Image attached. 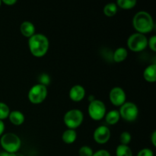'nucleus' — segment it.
Returning <instances> with one entry per match:
<instances>
[{"instance_id": "nucleus-20", "label": "nucleus", "mask_w": 156, "mask_h": 156, "mask_svg": "<svg viewBox=\"0 0 156 156\" xmlns=\"http://www.w3.org/2000/svg\"><path fill=\"white\" fill-rule=\"evenodd\" d=\"M136 3L137 2L136 0H117L116 4L117 7L123 9H131L135 7Z\"/></svg>"}, {"instance_id": "nucleus-17", "label": "nucleus", "mask_w": 156, "mask_h": 156, "mask_svg": "<svg viewBox=\"0 0 156 156\" xmlns=\"http://www.w3.org/2000/svg\"><path fill=\"white\" fill-rule=\"evenodd\" d=\"M128 51L125 47H120L116 49L113 53V59L116 62H122L127 58Z\"/></svg>"}, {"instance_id": "nucleus-6", "label": "nucleus", "mask_w": 156, "mask_h": 156, "mask_svg": "<svg viewBox=\"0 0 156 156\" xmlns=\"http://www.w3.org/2000/svg\"><path fill=\"white\" fill-rule=\"evenodd\" d=\"M47 88L41 84H35L30 88L27 94L29 101L34 105H39L44 101L47 97Z\"/></svg>"}, {"instance_id": "nucleus-5", "label": "nucleus", "mask_w": 156, "mask_h": 156, "mask_svg": "<svg viewBox=\"0 0 156 156\" xmlns=\"http://www.w3.org/2000/svg\"><path fill=\"white\" fill-rule=\"evenodd\" d=\"M127 47L133 52H141L148 47V38L140 33L132 34L128 37Z\"/></svg>"}, {"instance_id": "nucleus-27", "label": "nucleus", "mask_w": 156, "mask_h": 156, "mask_svg": "<svg viewBox=\"0 0 156 156\" xmlns=\"http://www.w3.org/2000/svg\"><path fill=\"white\" fill-rule=\"evenodd\" d=\"M92 156H111V155L106 149H99L95 152H94Z\"/></svg>"}, {"instance_id": "nucleus-33", "label": "nucleus", "mask_w": 156, "mask_h": 156, "mask_svg": "<svg viewBox=\"0 0 156 156\" xmlns=\"http://www.w3.org/2000/svg\"><path fill=\"white\" fill-rule=\"evenodd\" d=\"M14 156H24V155H22V154H20L18 153V152H17V153L14 154Z\"/></svg>"}, {"instance_id": "nucleus-12", "label": "nucleus", "mask_w": 156, "mask_h": 156, "mask_svg": "<svg viewBox=\"0 0 156 156\" xmlns=\"http://www.w3.org/2000/svg\"><path fill=\"white\" fill-rule=\"evenodd\" d=\"M20 31L24 37L30 38L36 31L34 24L29 21H24L20 25Z\"/></svg>"}, {"instance_id": "nucleus-1", "label": "nucleus", "mask_w": 156, "mask_h": 156, "mask_svg": "<svg viewBox=\"0 0 156 156\" xmlns=\"http://www.w3.org/2000/svg\"><path fill=\"white\" fill-rule=\"evenodd\" d=\"M50 47L49 39L43 34L35 33L28 38V47L30 53L35 57H43L47 54Z\"/></svg>"}, {"instance_id": "nucleus-9", "label": "nucleus", "mask_w": 156, "mask_h": 156, "mask_svg": "<svg viewBox=\"0 0 156 156\" xmlns=\"http://www.w3.org/2000/svg\"><path fill=\"white\" fill-rule=\"evenodd\" d=\"M110 101L113 105L120 107L126 102V94L124 90L120 87H114L109 93Z\"/></svg>"}, {"instance_id": "nucleus-25", "label": "nucleus", "mask_w": 156, "mask_h": 156, "mask_svg": "<svg viewBox=\"0 0 156 156\" xmlns=\"http://www.w3.org/2000/svg\"><path fill=\"white\" fill-rule=\"evenodd\" d=\"M148 46L152 51H156V36L152 35L150 37L149 39H148Z\"/></svg>"}, {"instance_id": "nucleus-24", "label": "nucleus", "mask_w": 156, "mask_h": 156, "mask_svg": "<svg viewBox=\"0 0 156 156\" xmlns=\"http://www.w3.org/2000/svg\"><path fill=\"white\" fill-rule=\"evenodd\" d=\"M39 84H41V85H44V86L47 87V85H50V77L48 74L47 73H42L39 76Z\"/></svg>"}, {"instance_id": "nucleus-14", "label": "nucleus", "mask_w": 156, "mask_h": 156, "mask_svg": "<svg viewBox=\"0 0 156 156\" xmlns=\"http://www.w3.org/2000/svg\"><path fill=\"white\" fill-rule=\"evenodd\" d=\"M143 77L149 82H155L156 81V64H150L146 67L143 72Z\"/></svg>"}, {"instance_id": "nucleus-7", "label": "nucleus", "mask_w": 156, "mask_h": 156, "mask_svg": "<svg viewBox=\"0 0 156 156\" xmlns=\"http://www.w3.org/2000/svg\"><path fill=\"white\" fill-rule=\"evenodd\" d=\"M88 113L92 120L99 121L105 118L107 113V108L105 104L102 101L95 99L90 102L88 107Z\"/></svg>"}, {"instance_id": "nucleus-34", "label": "nucleus", "mask_w": 156, "mask_h": 156, "mask_svg": "<svg viewBox=\"0 0 156 156\" xmlns=\"http://www.w3.org/2000/svg\"><path fill=\"white\" fill-rule=\"evenodd\" d=\"M2 4V1H1V0H0V7H1Z\"/></svg>"}, {"instance_id": "nucleus-32", "label": "nucleus", "mask_w": 156, "mask_h": 156, "mask_svg": "<svg viewBox=\"0 0 156 156\" xmlns=\"http://www.w3.org/2000/svg\"><path fill=\"white\" fill-rule=\"evenodd\" d=\"M95 97H94V95H93V94H91V95H89L88 96V100L89 101V103L90 102H91V101H93L94 100H95Z\"/></svg>"}, {"instance_id": "nucleus-29", "label": "nucleus", "mask_w": 156, "mask_h": 156, "mask_svg": "<svg viewBox=\"0 0 156 156\" xmlns=\"http://www.w3.org/2000/svg\"><path fill=\"white\" fill-rule=\"evenodd\" d=\"M151 142H152L153 146H156V131H153V133L151 135Z\"/></svg>"}, {"instance_id": "nucleus-16", "label": "nucleus", "mask_w": 156, "mask_h": 156, "mask_svg": "<svg viewBox=\"0 0 156 156\" xmlns=\"http://www.w3.org/2000/svg\"><path fill=\"white\" fill-rule=\"evenodd\" d=\"M77 139V133L76 129H67L62 133V140L66 144H73Z\"/></svg>"}, {"instance_id": "nucleus-2", "label": "nucleus", "mask_w": 156, "mask_h": 156, "mask_svg": "<svg viewBox=\"0 0 156 156\" xmlns=\"http://www.w3.org/2000/svg\"><path fill=\"white\" fill-rule=\"evenodd\" d=\"M133 25L137 33L146 34L153 30L154 20L148 12L140 11L133 16Z\"/></svg>"}, {"instance_id": "nucleus-23", "label": "nucleus", "mask_w": 156, "mask_h": 156, "mask_svg": "<svg viewBox=\"0 0 156 156\" xmlns=\"http://www.w3.org/2000/svg\"><path fill=\"white\" fill-rule=\"evenodd\" d=\"M93 154L94 151L88 146H82L79 149V156H92Z\"/></svg>"}, {"instance_id": "nucleus-15", "label": "nucleus", "mask_w": 156, "mask_h": 156, "mask_svg": "<svg viewBox=\"0 0 156 156\" xmlns=\"http://www.w3.org/2000/svg\"><path fill=\"white\" fill-rule=\"evenodd\" d=\"M105 121L109 125H115L119 122L120 119V115L119 111L117 110H111L106 113L105 116Z\"/></svg>"}, {"instance_id": "nucleus-13", "label": "nucleus", "mask_w": 156, "mask_h": 156, "mask_svg": "<svg viewBox=\"0 0 156 156\" xmlns=\"http://www.w3.org/2000/svg\"><path fill=\"white\" fill-rule=\"evenodd\" d=\"M11 123L12 124L15 125V126H20V125L23 124L25 120V117H24V114L20 111H10L9 117Z\"/></svg>"}, {"instance_id": "nucleus-8", "label": "nucleus", "mask_w": 156, "mask_h": 156, "mask_svg": "<svg viewBox=\"0 0 156 156\" xmlns=\"http://www.w3.org/2000/svg\"><path fill=\"white\" fill-rule=\"evenodd\" d=\"M119 113L120 118H123L127 122H133L139 116V108L133 102L126 101L120 106Z\"/></svg>"}, {"instance_id": "nucleus-30", "label": "nucleus", "mask_w": 156, "mask_h": 156, "mask_svg": "<svg viewBox=\"0 0 156 156\" xmlns=\"http://www.w3.org/2000/svg\"><path fill=\"white\" fill-rule=\"evenodd\" d=\"M5 128V125L4 122L2 120H0V137L4 134Z\"/></svg>"}, {"instance_id": "nucleus-31", "label": "nucleus", "mask_w": 156, "mask_h": 156, "mask_svg": "<svg viewBox=\"0 0 156 156\" xmlns=\"http://www.w3.org/2000/svg\"><path fill=\"white\" fill-rule=\"evenodd\" d=\"M0 156H14V154L8 153V152L2 151V152H0Z\"/></svg>"}, {"instance_id": "nucleus-22", "label": "nucleus", "mask_w": 156, "mask_h": 156, "mask_svg": "<svg viewBox=\"0 0 156 156\" xmlns=\"http://www.w3.org/2000/svg\"><path fill=\"white\" fill-rule=\"evenodd\" d=\"M131 140H132V136H131L130 133L128 131H123L121 133L120 136V144L128 146V144L131 142Z\"/></svg>"}, {"instance_id": "nucleus-26", "label": "nucleus", "mask_w": 156, "mask_h": 156, "mask_svg": "<svg viewBox=\"0 0 156 156\" xmlns=\"http://www.w3.org/2000/svg\"><path fill=\"white\" fill-rule=\"evenodd\" d=\"M137 156H154V153L152 149L149 148H144L138 152Z\"/></svg>"}, {"instance_id": "nucleus-3", "label": "nucleus", "mask_w": 156, "mask_h": 156, "mask_svg": "<svg viewBox=\"0 0 156 156\" xmlns=\"http://www.w3.org/2000/svg\"><path fill=\"white\" fill-rule=\"evenodd\" d=\"M0 145L4 152L15 154L19 151L21 146V140L14 133H6L0 138Z\"/></svg>"}, {"instance_id": "nucleus-4", "label": "nucleus", "mask_w": 156, "mask_h": 156, "mask_svg": "<svg viewBox=\"0 0 156 156\" xmlns=\"http://www.w3.org/2000/svg\"><path fill=\"white\" fill-rule=\"evenodd\" d=\"M84 120V114L82 111L79 109L69 110L66 111L63 117L64 124L68 129H76L82 125Z\"/></svg>"}, {"instance_id": "nucleus-21", "label": "nucleus", "mask_w": 156, "mask_h": 156, "mask_svg": "<svg viewBox=\"0 0 156 156\" xmlns=\"http://www.w3.org/2000/svg\"><path fill=\"white\" fill-rule=\"evenodd\" d=\"M10 111V108L8 106L7 104L0 101V120L3 121V120L8 118Z\"/></svg>"}, {"instance_id": "nucleus-10", "label": "nucleus", "mask_w": 156, "mask_h": 156, "mask_svg": "<svg viewBox=\"0 0 156 156\" xmlns=\"http://www.w3.org/2000/svg\"><path fill=\"white\" fill-rule=\"evenodd\" d=\"M111 138V130L105 125L99 126L93 133V139L98 144H105Z\"/></svg>"}, {"instance_id": "nucleus-11", "label": "nucleus", "mask_w": 156, "mask_h": 156, "mask_svg": "<svg viewBox=\"0 0 156 156\" xmlns=\"http://www.w3.org/2000/svg\"><path fill=\"white\" fill-rule=\"evenodd\" d=\"M69 96L72 101L79 102L83 100L85 96V89L82 85H75L70 88Z\"/></svg>"}, {"instance_id": "nucleus-28", "label": "nucleus", "mask_w": 156, "mask_h": 156, "mask_svg": "<svg viewBox=\"0 0 156 156\" xmlns=\"http://www.w3.org/2000/svg\"><path fill=\"white\" fill-rule=\"evenodd\" d=\"M2 2L7 5H13L15 3H17V0H2Z\"/></svg>"}, {"instance_id": "nucleus-19", "label": "nucleus", "mask_w": 156, "mask_h": 156, "mask_svg": "<svg viewBox=\"0 0 156 156\" xmlns=\"http://www.w3.org/2000/svg\"><path fill=\"white\" fill-rule=\"evenodd\" d=\"M116 156H133V151L129 146L120 144L116 149Z\"/></svg>"}, {"instance_id": "nucleus-18", "label": "nucleus", "mask_w": 156, "mask_h": 156, "mask_svg": "<svg viewBox=\"0 0 156 156\" xmlns=\"http://www.w3.org/2000/svg\"><path fill=\"white\" fill-rule=\"evenodd\" d=\"M118 7L117 4L114 2L108 3L104 7V13L108 17H113L117 14Z\"/></svg>"}]
</instances>
